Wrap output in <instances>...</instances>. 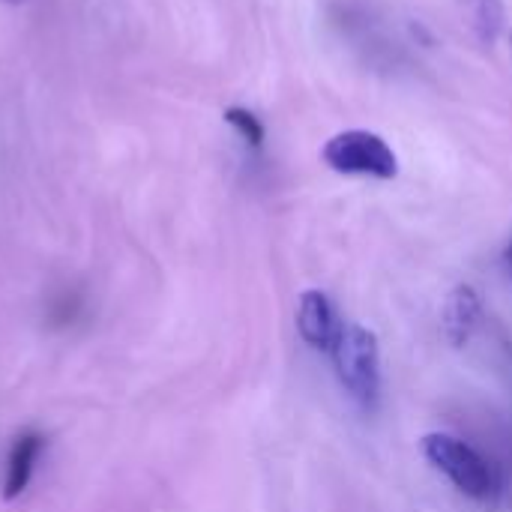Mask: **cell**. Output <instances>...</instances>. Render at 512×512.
Here are the masks:
<instances>
[{"instance_id": "obj_1", "label": "cell", "mask_w": 512, "mask_h": 512, "mask_svg": "<svg viewBox=\"0 0 512 512\" xmlns=\"http://www.w3.org/2000/svg\"><path fill=\"white\" fill-rule=\"evenodd\" d=\"M339 384L345 393L372 411L381 396V348L378 336L360 324H342L333 348H330Z\"/></svg>"}, {"instance_id": "obj_2", "label": "cell", "mask_w": 512, "mask_h": 512, "mask_svg": "<svg viewBox=\"0 0 512 512\" xmlns=\"http://www.w3.org/2000/svg\"><path fill=\"white\" fill-rule=\"evenodd\" d=\"M426 462L441 471L465 498L489 501L498 495V474L495 468L462 438L447 432H432L420 441Z\"/></svg>"}, {"instance_id": "obj_3", "label": "cell", "mask_w": 512, "mask_h": 512, "mask_svg": "<svg viewBox=\"0 0 512 512\" xmlns=\"http://www.w3.org/2000/svg\"><path fill=\"white\" fill-rule=\"evenodd\" d=\"M321 156L339 174H363L378 180H393L399 174V159L393 147L369 129H348L333 135L324 144Z\"/></svg>"}, {"instance_id": "obj_4", "label": "cell", "mask_w": 512, "mask_h": 512, "mask_svg": "<svg viewBox=\"0 0 512 512\" xmlns=\"http://www.w3.org/2000/svg\"><path fill=\"white\" fill-rule=\"evenodd\" d=\"M297 330L303 336L306 345L318 348V351H330L339 330H342V321L330 303V297L324 291H306L300 297V309H297Z\"/></svg>"}, {"instance_id": "obj_5", "label": "cell", "mask_w": 512, "mask_h": 512, "mask_svg": "<svg viewBox=\"0 0 512 512\" xmlns=\"http://www.w3.org/2000/svg\"><path fill=\"white\" fill-rule=\"evenodd\" d=\"M42 450H45V438L39 432H21L12 441V450L6 459V477H3V501H15L24 495V489L33 480Z\"/></svg>"}, {"instance_id": "obj_6", "label": "cell", "mask_w": 512, "mask_h": 512, "mask_svg": "<svg viewBox=\"0 0 512 512\" xmlns=\"http://www.w3.org/2000/svg\"><path fill=\"white\" fill-rule=\"evenodd\" d=\"M441 321H444V336H447L456 348H462V345L474 336V330L480 327V321H483L480 294H477L471 285H459V288L447 297Z\"/></svg>"}, {"instance_id": "obj_7", "label": "cell", "mask_w": 512, "mask_h": 512, "mask_svg": "<svg viewBox=\"0 0 512 512\" xmlns=\"http://www.w3.org/2000/svg\"><path fill=\"white\" fill-rule=\"evenodd\" d=\"M471 18L474 33L483 42H495L498 33L504 30V3L501 0H459Z\"/></svg>"}, {"instance_id": "obj_8", "label": "cell", "mask_w": 512, "mask_h": 512, "mask_svg": "<svg viewBox=\"0 0 512 512\" xmlns=\"http://www.w3.org/2000/svg\"><path fill=\"white\" fill-rule=\"evenodd\" d=\"M225 120L243 135V141L249 147H261L264 144V126H261V120L252 111H246V108H228L225 111Z\"/></svg>"}, {"instance_id": "obj_9", "label": "cell", "mask_w": 512, "mask_h": 512, "mask_svg": "<svg viewBox=\"0 0 512 512\" xmlns=\"http://www.w3.org/2000/svg\"><path fill=\"white\" fill-rule=\"evenodd\" d=\"M507 267L512 270V237H510V246H507Z\"/></svg>"}, {"instance_id": "obj_10", "label": "cell", "mask_w": 512, "mask_h": 512, "mask_svg": "<svg viewBox=\"0 0 512 512\" xmlns=\"http://www.w3.org/2000/svg\"><path fill=\"white\" fill-rule=\"evenodd\" d=\"M6 3H24V0H6Z\"/></svg>"}, {"instance_id": "obj_11", "label": "cell", "mask_w": 512, "mask_h": 512, "mask_svg": "<svg viewBox=\"0 0 512 512\" xmlns=\"http://www.w3.org/2000/svg\"><path fill=\"white\" fill-rule=\"evenodd\" d=\"M510 39H512V33H510Z\"/></svg>"}]
</instances>
